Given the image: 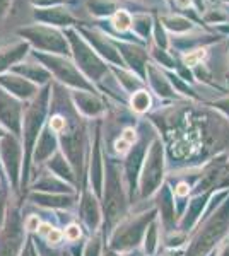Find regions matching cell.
<instances>
[{
  "mask_svg": "<svg viewBox=\"0 0 229 256\" xmlns=\"http://www.w3.org/2000/svg\"><path fill=\"white\" fill-rule=\"evenodd\" d=\"M113 24H115V28H116L118 31H127L128 28H130V24H132V19H130V16H128L127 12L118 10V12L115 14Z\"/></svg>",
  "mask_w": 229,
  "mask_h": 256,
  "instance_id": "1",
  "label": "cell"
},
{
  "mask_svg": "<svg viewBox=\"0 0 229 256\" xmlns=\"http://www.w3.org/2000/svg\"><path fill=\"white\" fill-rule=\"evenodd\" d=\"M149 102H151V99H149L147 92H137L134 98H132V104H134V108L137 111H145L149 108Z\"/></svg>",
  "mask_w": 229,
  "mask_h": 256,
  "instance_id": "2",
  "label": "cell"
},
{
  "mask_svg": "<svg viewBox=\"0 0 229 256\" xmlns=\"http://www.w3.org/2000/svg\"><path fill=\"white\" fill-rule=\"evenodd\" d=\"M203 56H205V52H203V50H195V52H191L188 55L183 56V60H185L186 65H191V67H193V65H197L198 62L203 60Z\"/></svg>",
  "mask_w": 229,
  "mask_h": 256,
  "instance_id": "3",
  "label": "cell"
},
{
  "mask_svg": "<svg viewBox=\"0 0 229 256\" xmlns=\"http://www.w3.org/2000/svg\"><path fill=\"white\" fill-rule=\"evenodd\" d=\"M65 238H67L69 241H77V239L81 238V229H79V226L70 224L67 229H65Z\"/></svg>",
  "mask_w": 229,
  "mask_h": 256,
  "instance_id": "4",
  "label": "cell"
},
{
  "mask_svg": "<svg viewBox=\"0 0 229 256\" xmlns=\"http://www.w3.org/2000/svg\"><path fill=\"white\" fill-rule=\"evenodd\" d=\"M50 126H52V130H55V132H62L65 128V120L62 118V116L52 118V122H50Z\"/></svg>",
  "mask_w": 229,
  "mask_h": 256,
  "instance_id": "5",
  "label": "cell"
},
{
  "mask_svg": "<svg viewBox=\"0 0 229 256\" xmlns=\"http://www.w3.org/2000/svg\"><path fill=\"white\" fill-rule=\"evenodd\" d=\"M40 226H41V222H40V218L36 217V216H31L26 220V229L28 230H38Z\"/></svg>",
  "mask_w": 229,
  "mask_h": 256,
  "instance_id": "6",
  "label": "cell"
},
{
  "mask_svg": "<svg viewBox=\"0 0 229 256\" xmlns=\"http://www.w3.org/2000/svg\"><path fill=\"white\" fill-rule=\"evenodd\" d=\"M115 148H116V152H120V154H127L128 152V148H130V144L127 142V140H116V144H115Z\"/></svg>",
  "mask_w": 229,
  "mask_h": 256,
  "instance_id": "7",
  "label": "cell"
},
{
  "mask_svg": "<svg viewBox=\"0 0 229 256\" xmlns=\"http://www.w3.org/2000/svg\"><path fill=\"white\" fill-rule=\"evenodd\" d=\"M64 238V234L60 232V230L57 229H52V232L48 234V241L53 242V244H57V242H60V239Z\"/></svg>",
  "mask_w": 229,
  "mask_h": 256,
  "instance_id": "8",
  "label": "cell"
},
{
  "mask_svg": "<svg viewBox=\"0 0 229 256\" xmlns=\"http://www.w3.org/2000/svg\"><path fill=\"white\" fill-rule=\"evenodd\" d=\"M135 132L132 130V128H127V130L123 132V140H127L128 144H134L135 142Z\"/></svg>",
  "mask_w": 229,
  "mask_h": 256,
  "instance_id": "9",
  "label": "cell"
},
{
  "mask_svg": "<svg viewBox=\"0 0 229 256\" xmlns=\"http://www.w3.org/2000/svg\"><path fill=\"white\" fill-rule=\"evenodd\" d=\"M176 195H178V196L188 195V186H186L185 183H180V184H178V188H176Z\"/></svg>",
  "mask_w": 229,
  "mask_h": 256,
  "instance_id": "10",
  "label": "cell"
},
{
  "mask_svg": "<svg viewBox=\"0 0 229 256\" xmlns=\"http://www.w3.org/2000/svg\"><path fill=\"white\" fill-rule=\"evenodd\" d=\"M52 229H53V227L50 226V224H41L38 230H40L41 234H45V236H48V234L52 232Z\"/></svg>",
  "mask_w": 229,
  "mask_h": 256,
  "instance_id": "11",
  "label": "cell"
},
{
  "mask_svg": "<svg viewBox=\"0 0 229 256\" xmlns=\"http://www.w3.org/2000/svg\"><path fill=\"white\" fill-rule=\"evenodd\" d=\"M190 4V0H178V6L180 7H185V6H188Z\"/></svg>",
  "mask_w": 229,
  "mask_h": 256,
  "instance_id": "12",
  "label": "cell"
}]
</instances>
